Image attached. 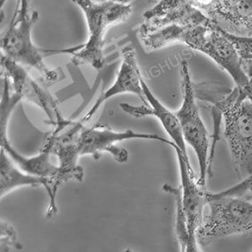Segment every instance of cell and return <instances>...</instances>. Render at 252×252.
<instances>
[{
	"instance_id": "1",
	"label": "cell",
	"mask_w": 252,
	"mask_h": 252,
	"mask_svg": "<svg viewBox=\"0 0 252 252\" xmlns=\"http://www.w3.org/2000/svg\"><path fill=\"white\" fill-rule=\"evenodd\" d=\"M197 97L213 104L223 122L224 136L236 172L252 174V101L236 86L222 93L196 92Z\"/></svg>"
},
{
	"instance_id": "11",
	"label": "cell",
	"mask_w": 252,
	"mask_h": 252,
	"mask_svg": "<svg viewBox=\"0 0 252 252\" xmlns=\"http://www.w3.org/2000/svg\"><path fill=\"white\" fill-rule=\"evenodd\" d=\"M203 14L230 34L252 36V0H213Z\"/></svg>"
},
{
	"instance_id": "2",
	"label": "cell",
	"mask_w": 252,
	"mask_h": 252,
	"mask_svg": "<svg viewBox=\"0 0 252 252\" xmlns=\"http://www.w3.org/2000/svg\"><path fill=\"white\" fill-rule=\"evenodd\" d=\"M84 14L88 27V39L68 52L76 64L89 65L99 70L105 64L104 45L107 32L111 26L123 23L132 13L131 4L117 0H71Z\"/></svg>"
},
{
	"instance_id": "12",
	"label": "cell",
	"mask_w": 252,
	"mask_h": 252,
	"mask_svg": "<svg viewBox=\"0 0 252 252\" xmlns=\"http://www.w3.org/2000/svg\"><path fill=\"white\" fill-rule=\"evenodd\" d=\"M142 86L146 100L149 106L143 105L141 106H135L128 103L120 104V108L124 112L136 118L144 117H155L159 120L162 128L171 139V141L186 155H188L186 149V143L183 137V131L180 121L176 115L175 112H173L163 105L145 81L143 77H142Z\"/></svg>"
},
{
	"instance_id": "10",
	"label": "cell",
	"mask_w": 252,
	"mask_h": 252,
	"mask_svg": "<svg viewBox=\"0 0 252 252\" xmlns=\"http://www.w3.org/2000/svg\"><path fill=\"white\" fill-rule=\"evenodd\" d=\"M142 77L135 51L131 47H127L123 51L121 65L114 83L99 96L80 122L83 124L89 122L105 101L117 95L132 94L143 105L149 106L143 92Z\"/></svg>"
},
{
	"instance_id": "13",
	"label": "cell",
	"mask_w": 252,
	"mask_h": 252,
	"mask_svg": "<svg viewBox=\"0 0 252 252\" xmlns=\"http://www.w3.org/2000/svg\"><path fill=\"white\" fill-rule=\"evenodd\" d=\"M145 24L151 27L167 25H200L209 19L193 5L192 0H159L143 14Z\"/></svg>"
},
{
	"instance_id": "7",
	"label": "cell",
	"mask_w": 252,
	"mask_h": 252,
	"mask_svg": "<svg viewBox=\"0 0 252 252\" xmlns=\"http://www.w3.org/2000/svg\"><path fill=\"white\" fill-rule=\"evenodd\" d=\"M172 149L177 155L180 170V186L174 187L165 184L163 191L174 196L180 204L187 223L188 232L191 243V252H201L197 243V234L204 218V209L207 205V192L200 186L190 159L175 144Z\"/></svg>"
},
{
	"instance_id": "5",
	"label": "cell",
	"mask_w": 252,
	"mask_h": 252,
	"mask_svg": "<svg viewBox=\"0 0 252 252\" xmlns=\"http://www.w3.org/2000/svg\"><path fill=\"white\" fill-rule=\"evenodd\" d=\"M180 43L185 44L212 59L226 71L239 89L247 87L249 77L243 69L241 59L229 34L212 22L186 26Z\"/></svg>"
},
{
	"instance_id": "14",
	"label": "cell",
	"mask_w": 252,
	"mask_h": 252,
	"mask_svg": "<svg viewBox=\"0 0 252 252\" xmlns=\"http://www.w3.org/2000/svg\"><path fill=\"white\" fill-rule=\"evenodd\" d=\"M46 179L36 177L20 169L6 152L0 153V194L1 199L11 191L23 186H46Z\"/></svg>"
},
{
	"instance_id": "17",
	"label": "cell",
	"mask_w": 252,
	"mask_h": 252,
	"mask_svg": "<svg viewBox=\"0 0 252 252\" xmlns=\"http://www.w3.org/2000/svg\"><path fill=\"white\" fill-rule=\"evenodd\" d=\"M119 2H123V3L130 4L132 2L133 0H117Z\"/></svg>"
},
{
	"instance_id": "16",
	"label": "cell",
	"mask_w": 252,
	"mask_h": 252,
	"mask_svg": "<svg viewBox=\"0 0 252 252\" xmlns=\"http://www.w3.org/2000/svg\"><path fill=\"white\" fill-rule=\"evenodd\" d=\"M243 91L246 93V94L247 95L248 97L252 101V87L248 88V89H243Z\"/></svg>"
},
{
	"instance_id": "15",
	"label": "cell",
	"mask_w": 252,
	"mask_h": 252,
	"mask_svg": "<svg viewBox=\"0 0 252 252\" xmlns=\"http://www.w3.org/2000/svg\"><path fill=\"white\" fill-rule=\"evenodd\" d=\"M222 194L229 195L246 196L250 194L252 197V174L243 178L238 184L232 186L230 189L221 191Z\"/></svg>"
},
{
	"instance_id": "8",
	"label": "cell",
	"mask_w": 252,
	"mask_h": 252,
	"mask_svg": "<svg viewBox=\"0 0 252 252\" xmlns=\"http://www.w3.org/2000/svg\"><path fill=\"white\" fill-rule=\"evenodd\" d=\"M129 140H155L171 147L174 145L171 140L158 134L136 132L130 129L116 131L98 126L86 128L83 126L76 137V146L80 157L92 155L94 159H99L102 152H107L111 155L117 162L125 163L129 158L128 151L118 147L117 144Z\"/></svg>"
},
{
	"instance_id": "3",
	"label": "cell",
	"mask_w": 252,
	"mask_h": 252,
	"mask_svg": "<svg viewBox=\"0 0 252 252\" xmlns=\"http://www.w3.org/2000/svg\"><path fill=\"white\" fill-rule=\"evenodd\" d=\"M209 212L197 234L200 249L218 239L252 232V200L246 196L207 192Z\"/></svg>"
},
{
	"instance_id": "18",
	"label": "cell",
	"mask_w": 252,
	"mask_h": 252,
	"mask_svg": "<svg viewBox=\"0 0 252 252\" xmlns=\"http://www.w3.org/2000/svg\"><path fill=\"white\" fill-rule=\"evenodd\" d=\"M252 77H251L250 80H249V85H248L247 87L246 88V89H248V88L252 87ZM242 90H243V89H242Z\"/></svg>"
},
{
	"instance_id": "4",
	"label": "cell",
	"mask_w": 252,
	"mask_h": 252,
	"mask_svg": "<svg viewBox=\"0 0 252 252\" xmlns=\"http://www.w3.org/2000/svg\"><path fill=\"white\" fill-rule=\"evenodd\" d=\"M39 13L29 11V0H17L11 24L1 38L2 54L25 67L33 68L48 81L58 79V74L47 65L40 50L32 37L33 26Z\"/></svg>"
},
{
	"instance_id": "6",
	"label": "cell",
	"mask_w": 252,
	"mask_h": 252,
	"mask_svg": "<svg viewBox=\"0 0 252 252\" xmlns=\"http://www.w3.org/2000/svg\"><path fill=\"white\" fill-rule=\"evenodd\" d=\"M180 72L183 99L180 108L175 112L176 115L180 121L185 141L194 150L198 161L197 181L200 186L205 188L208 177L212 173L209 133L199 111L195 89L186 60L182 63Z\"/></svg>"
},
{
	"instance_id": "9",
	"label": "cell",
	"mask_w": 252,
	"mask_h": 252,
	"mask_svg": "<svg viewBox=\"0 0 252 252\" xmlns=\"http://www.w3.org/2000/svg\"><path fill=\"white\" fill-rule=\"evenodd\" d=\"M1 66L3 76L9 80L13 92L42 109L50 123L55 126V131H61L71 123L62 116L57 101L32 78L26 67L2 54Z\"/></svg>"
}]
</instances>
